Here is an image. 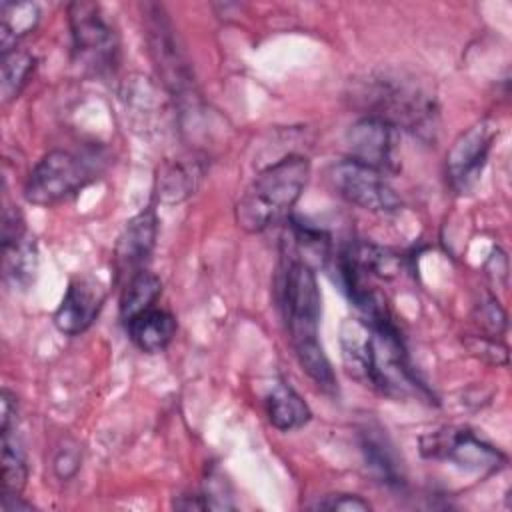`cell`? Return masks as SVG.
Returning <instances> with one entry per match:
<instances>
[{"mask_svg": "<svg viewBox=\"0 0 512 512\" xmlns=\"http://www.w3.org/2000/svg\"><path fill=\"white\" fill-rule=\"evenodd\" d=\"M340 348L346 372L386 396L430 398L408 360L402 336L390 314L346 318L340 326Z\"/></svg>", "mask_w": 512, "mask_h": 512, "instance_id": "6da1fadb", "label": "cell"}, {"mask_svg": "<svg viewBox=\"0 0 512 512\" xmlns=\"http://www.w3.org/2000/svg\"><path fill=\"white\" fill-rule=\"evenodd\" d=\"M278 306L294 354L308 378L326 394H336V376L318 340L322 312L320 288L310 264L298 256L284 258L278 278Z\"/></svg>", "mask_w": 512, "mask_h": 512, "instance_id": "7a4b0ae2", "label": "cell"}, {"mask_svg": "<svg viewBox=\"0 0 512 512\" xmlns=\"http://www.w3.org/2000/svg\"><path fill=\"white\" fill-rule=\"evenodd\" d=\"M352 106L366 118L380 120L394 130L430 134L436 126V102L412 76L374 72L350 86Z\"/></svg>", "mask_w": 512, "mask_h": 512, "instance_id": "3957f363", "label": "cell"}, {"mask_svg": "<svg viewBox=\"0 0 512 512\" xmlns=\"http://www.w3.org/2000/svg\"><path fill=\"white\" fill-rule=\"evenodd\" d=\"M310 178V162L288 154L266 166L236 202V224L246 232H264L288 218Z\"/></svg>", "mask_w": 512, "mask_h": 512, "instance_id": "277c9868", "label": "cell"}, {"mask_svg": "<svg viewBox=\"0 0 512 512\" xmlns=\"http://www.w3.org/2000/svg\"><path fill=\"white\" fill-rule=\"evenodd\" d=\"M94 176L96 168L88 158L68 150H50L32 168L24 198L36 206H52L80 192Z\"/></svg>", "mask_w": 512, "mask_h": 512, "instance_id": "5b68a950", "label": "cell"}, {"mask_svg": "<svg viewBox=\"0 0 512 512\" xmlns=\"http://www.w3.org/2000/svg\"><path fill=\"white\" fill-rule=\"evenodd\" d=\"M76 62L94 74L114 72L120 58V40L102 8L94 2H74L68 8Z\"/></svg>", "mask_w": 512, "mask_h": 512, "instance_id": "8992f818", "label": "cell"}, {"mask_svg": "<svg viewBox=\"0 0 512 512\" xmlns=\"http://www.w3.org/2000/svg\"><path fill=\"white\" fill-rule=\"evenodd\" d=\"M144 26L148 52L154 60L162 84L174 96H186L192 92V70L178 44L174 26L160 4H144Z\"/></svg>", "mask_w": 512, "mask_h": 512, "instance_id": "52a82bcc", "label": "cell"}, {"mask_svg": "<svg viewBox=\"0 0 512 512\" xmlns=\"http://www.w3.org/2000/svg\"><path fill=\"white\" fill-rule=\"evenodd\" d=\"M420 452L426 458L448 460L480 474L498 472L506 464V456L498 448L480 440L474 432L454 426L422 436Z\"/></svg>", "mask_w": 512, "mask_h": 512, "instance_id": "ba28073f", "label": "cell"}, {"mask_svg": "<svg viewBox=\"0 0 512 512\" xmlns=\"http://www.w3.org/2000/svg\"><path fill=\"white\" fill-rule=\"evenodd\" d=\"M328 176L336 194L354 206L370 212H394L402 206L400 196L382 172L350 158L336 162Z\"/></svg>", "mask_w": 512, "mask_h": 512, "instance_id": "9c48e42d", "label": "cell"}, {"mask_svg": "<svg viewBox=\"0 0 512 512\" xmlns=\"http://www.w3.org/2000/svg\"><path fill=\"white\" fill-rule=\"evenodd\" d=\"M496 134L490 120H480L454 140L446 154V176L454 192L470 194L476 188Z\"/></svg>", "mask_w": 512, "mask_h": 512, "instance_id": "30bf717a", "label": "cell"}, {"mask_svg": "<svg viewBox=\"0 0 512 512\" xmlns=\"http://www.w3.org/2000/svg\"><path fill=\"white\" fill-rule=\"evenodd\" d=\"M394 132L392 126L362 116L344 136L348 158L382 174L394 172L398 168L394 156Z\"/></svg>", "mask_w": 512, "mask_h": 512, "instance_id": "8fae6325", "label": "cell"}, {"mask_svg": "<svg viewBox=\"0 0 512 512\" xmlns=\"http://www.w3.org/2000/svg\"><path fill=\"white\" fill-rule=\"evenodd\" d=\"M104 302L106 288L102 282L94 276H78L68 284L66 294L54 312V326L66 336L82 334L94 324Z\"/></svg>", "mask_w": 512, "mask_h": 512, "instance_id": "7c38bea8", "label": "cell"}, {"mask_svg": "<svg viewBox=\"0 0 512 512\" xmlns=\"http://www.w3.org/2000/svg\"><path fill=\"white\" fill-rule=\"evenodd\" d=\"M158 236V218L152 208L142 210L130 218L118 236L114 248V266L118 278H132L136 272L144 270L142 266L150 258Z\"/></svg>", "mask_w": 512, "mask_h": 512, "instance_id": "4fadbf2b", "label": "cell"}, {"mask_svg": "<svg viewBox=\"0 0 512 512\" xmlns=\"http://www.w3.org/2000/svg\"><path fill=\"white\" fill-rule=\"evenodd\" d=\"M360 446H362L366 468L372 472V476L378 482L390 488L404 486L402 462L394 450V444L380 428L368 426L366 430H362Z\"/></svg>", "mask_w": 512, "mask_h": 512, "instance_id": "5bb4252c", "label": "cell"}, {"mask_svg": "<svg viewBox=\"0 0 512 512\" xmlns=\"http://www.w3.org/2000/svg\"><path fill=\"white\" fill-rule=\"evenodd\" d=\"M126 330L136 348L148 354L162 352L176 334V320L162 308H148L126 322Z\"/></svg>", "mask_w": 512, "mask_h": 512, "instance_id": "9a60e30c", "label": "cell"}, {"mask_svg": "<svg viewBox=\"0 0 512 512\" xmlns=\"http://www.w3.org/2000/svg\"><path fill=\"white\" fill-rule=\"evenodd\" d=\"M4 278L18 288H28L38 272V246L28 230L20 236L2 240Z\"/></svg>", "mask_w": 512, "mask_h": 512, "instance_id": "2e32d148", "label": "cell"}, {"mask_svg": "<svg viewBox=\"0 0 512 512\" xmlns=\"http://www.w3.org/2000/svg\"><path fill=\"white\" fill-rule=\"evenodd\" d=\"M266 416L274 428L290 432L304 426L312 412L292 386L278 382L266 396Z\"/></svg>", "mask_w": 512, "mask_h": 512, "instance_id": "e0dca14e", "label": "cell"}, {"mask_svg": "<svg viewBox=\"0 0 512 512\" xmlns=\"http://www.w3.org/2000/svg\"><path fill=\"white\" fill-rule=\"evenodd\" d=\"M200 178H202V168L198 166L196 160L168 162L160 168L156 176V194L166 204L180 202L190 194H194Z\"/></svg>", "mask_w": 512, "mask_h": 512, "instance_id": "ac0fdd59", "label": "cell"}, {"mask_svg": "<svg viewBox=\"0 0 512 512\" xmlns=\"http://www.w3.org/2000/svg\"><path fill=\"white\" fill-rule=\"evenodd\" d=\"M40 20L34 2H2L0 4V48L2 54L16 50L18 40L30 34Z\"/></svg>", "mask_w": 512, "mask_h": 512, "instance_id": "d6986e66", "label": "cell"}, {"mask_svg": "<svg viewBox=\"0 0 512 512\" xmlns=\"http://www.w3.org/2000/svg\"><path fill=\"white\" fill-rule=\"evenodd\" d=\"M28 480V462L16 428L2 430V496H20Z\"/></svg>", "mask_w": 512, "mask_h": 512, "instance_id": "ffe728a7", "label": "cell"}, {"mask_svg": "<svg viewBox=\"0 0 512 512\" xmlns=\"http://www.w3.org/2000/svg\"><path fill=\"white\" fill-rule=\"evenodd\" d=\"M162 292V282L156 274L148 270L136 272L132 278L126 280V286L120 296V318L128 322L136 314L152 308L156 298Z\"/></svg>", "mask_w": 512, "mask_h": 512, "instance_id": "44dd1931", "label": "cell"}, {"mask_svg": "<svg viewBox=\"0 0 512 512\" xmlns=\"http://www.w3.org/2000/svg\"><path fill=\"white\" fill-rule=\"evenodd\" d=\"M34 68H36V58L30 52L12 50L8 54H2V82H0L2 102H10L20 96L30 76L34 74Z\"/></svg>", "mask_w": 512, "mask_h": 512, "instance_id": "7402d4cb", "label": "cell"}, {"mask_svg": "<svg viewBox=\"0 0 512 512\" xmlns=\"http://www.w3.org/2000/svg\"><path fill=\"white\" fill-rule=\"evenodd\" d=\"M478 322L490 332V334H500L506 326V314L498 306L496 298L488 296L478 304Z\"/></svg>", "mask_w": 512, "mask_h": 512, "instance_id": "603a6c76", "label": "cell"}, {"mask_svg": "<svg viewBox=\"0 0 512 512\" xmlns=\"http://www.w3.org/2000/svg\"><path fill=\"white\" fill-rule=\"evenodd\" d=\"M322 510H342V512H366L370 510V502L356 494H330L322 502H318Z\"/></svg>", "mask_w": 512, "mask_h": 512, "instance_id": "cb8c5ba5", "label": "cell"}, {"mask_svg": "<svg viewBox=\"0 0 512 512\" xmlns=\"http://www.w3.org/2000/svg\"><path fill=\"white\" fill-rule=\"evenodd\" d=\"M16 412H18L16 396L8 388H4L2 400H0V430L16 428Z\"/></svg>", "mask_w": 512, "mask_h": 512, "instance_id": "d4e9b609", "label": "cell"}]
</instances>
